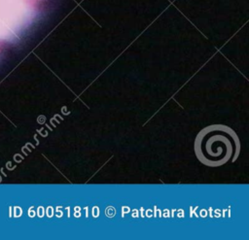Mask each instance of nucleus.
Masks as SVG:
<instances>
[{
    "instance_id": "obj_1",
    "label": "nucleus",
    "mask_w": 249,
    "mask_h": 240,
    "mask_svg": "<svg viewBox=\"0 0 249 240\" xmlns=\"http://www.w3.org/2000/svg\"><path fill=\"white\" fill-rule=\"evenodd\" d=\"M114 214H115V210H114L113 207L110 206V207H108V208L106 209V215H107L108 217H113Z\"/></svg>"
}]
</instances>
